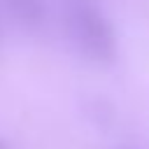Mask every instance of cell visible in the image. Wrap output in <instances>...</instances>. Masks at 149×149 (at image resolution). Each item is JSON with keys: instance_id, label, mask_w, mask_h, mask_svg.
Returning <instances> with one entry per match:
<instances>
[{"instance_id": "2", "label": "cell", "mask_w": 149, "mask_h": 149, "mask_svg": "<svg viewBox=\"0 0 149 149\" xmlns=\"http://www.w3.org/2000/svg\"><path fill=\"white\" fill-rule=\"evenodd\" d=\"M0 5L26 30H37L47 21V0H0Z\"/></svg>"}, {"instance_id": "5", "label": "cell", "mask_w": 149, "mask_h": 149, "mask_svg": "<svg viewBox=\"0 0 149 149\" xmlns=\"http://www.w3.org/2000/svg\"><path fill=\"white\" fill-rule=\"evenodd\" d=\"M0 149H9V142H7V140H2V137H0Z\"/></svg>"}, {"instance_id": "4", "label": "cell", "mask_w": 149, "mask_h": 149, "mask_svg": "<svg viewBox=\"0 0 149 149\" xmlns=\"http://www.w3.org/2000/svg\"><path fill=\"white\" fill-rule=\"evenodd\" d=\"M116 149H140V144H135V142H130V140H126V142H121Z\"/></svg>"}, {"instance_id": "1", "label": "cell", "mask_w": 149, "mask_h": 149, "mask_svg": "<svg viewBox=\"0 0 149 149\" xmlns=\"http://www.w3.org/2000/svg\"><path fill=\"white\" fill-rule=\"evenodd\" d=\"M63 26L72 47L91 63L109 65L119 56V35L95 0H63Z\"/></svg>"}, {"instance_id": "3", "label": "cell", "mask_w": 149, "mask_h": 149, "mask_svg": "<svg viewBox=\"0 0 149 149\" xmlns=\"http://www.w3.org/2000/svg\"><path fill=\"white\" fill-rule=\"evenodd\" d=\"M81 112H84L86 121H88L91 126L100 128V130H107V128L114 126V121H116V109H114V105H112L107 98H102V95H86V98L81 100Z\"/></svg>"}]
</instances>
